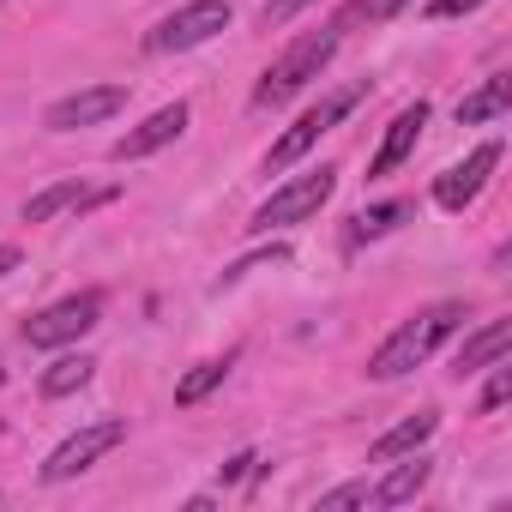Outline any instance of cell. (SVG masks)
Returning a JSON list of instances; mask_svg holds the SVG:
<instances>
[{"mask_svg": "<svg viewBox=\"0 0 512 512\" xmlns=\"http://www.w3.org/2000/svg\"><path fill=\"white\" fill-rule=\"evenodd\" d=\"M362 91H368V85H350V91L320 97V109H308V115H302V121H296L272 151H266V169H290V163H302V157H308V151H314V145H320V139H326L350 109H356V103H362Z\"/></svg>", "mask_w": 512, "mask_h": 512, "instance_id": "5b68a950", "label": "cell"}, {"mask_svg": "<svg viewBox=\"0 0 512 512\" xmlns=\"http://www.w3.org/2000/svg\"><path fill=\"white\" fill-rule=\"evenodd\" d=\"M368 500V482H344L332 494H320V512H344V506H362Z\"/></svg>", "mask_w": 512, "mask_h": 512, "instance_id": "7402d4cb", "label": "cell"}, {"mask_svg": "<svg viewBox=\"0 0 512 512\" xmlns=\"http://www.w3.org/2000/svg\"><path fill=\"white\" fill-rule=\"evenodd\" d=\"M506 103H512V79H506V73H494V79H482L470 97H458V127L500 121V115H506Z\"/></svg>", "mask_w": 512, "mask_h": 512, "instance_id": "2e32d148", "label": "cell"}, {"mask_svg": "<svg viewBox=\"0 0 512 512\" xmlns=\"http://www.w3.org/2000/svg\"><path fill=\"white\" fill-rule=\"evenodd\" d=\"M127 109V85H91V91H73L61 103H49L43 127L49 133H79V127H97V121H115Z\"/></svg>", "mask_w": 512, "mask_h": 512, "instance_id": "ba28073f", "label": "cell"}, {"mask_svg": "<svg viewBox=\"0 0 512 512\" xmlns=\"http://www.w3.org/2000/svg\"><path fill=\"white\" fill-rule=\"evenodd\" d=\"M512 350V320H488V326H476L470 338H464V350L452 356V374L458 380H470V374H482L494 356H506Z\"/></svg>", "mask_w": 512, "mask_h": 512, "instance_id": "4fadbf2b", "label": "cell"}, {"mask_svg": "<svg viewBox=\"0 0 512 512\" xmlns=\"http://www.w3.org/2000/svg\"><path fill=\"white\" fill-rule=\"evenodd\" d=\"M476 7H482V0H434L428 19H458V13H476Z\"/></svg>", "mask_w": 512, "mask_h": 512, "instance_id": "cb8c5ba5", "label": "cell"}, {"mask_svg": "<svg viewBox=\"0 0 512 512\" xmlns=\"http://www.w3.org/2000/svg\"><path fill=\"white\" fill-rule=\"evenodd\" d=\"M494 169H500V139H482L464 163H452L446 175H434V205H440V211H464V205L488 187Z\"/></svg>", "mask_w": 512, "mask_h": 512, "instance_id": "9c48e42d", "label": "cell"}, {"mask_svg": "<svg viewBox=\"0 0 512 512\" xmlns=\"http://www.w3.org/2000/svg\"><path fill=\"white\" fill-rule=\"evenodd\" d=\"M422 127H428V103L416 97L410 109H398L392 115V127H386V139H380V151H374V163H368V175L380 181V175H392L410 151H416V139H422Z\"/></svg>", "mask_w": 512, "mask_h": 512, "instance_id": "8fae6325", "label": "cell"}, {"mask_svg": "<svg viewBox=\"0 0 512 512\" xmlns=\"http://www.w3.org/2000/svg\"><path fill=\"white\" fill-rule=\"evenodd\" d=\"M458 320H464V308L458 302H434V308H422L416 320H404L374 356H368V380H404L410 368H422L452 332H458Z\"/></svg>", "mask_w": 512, "mask_h": 512, "instance_id": "6da1fadb", "label": "cell"}, {"mask_svg": "<svg viewBox=\"0 0 512 512\" xmlns=\"http://www.w3.org/2000/svg\"><path fill=\"white\" fill-rule=\"evenodd\" d=\"M488 368H494V374H488V386H482V404H476L482 416H494V410L512 398V356H494Z\"/></svg>", "mask_w": 512, "mask_h": 512, "instance_id": "44dd1931", "label": "cell"}, {"mask_svg": "<svg viewBox=\"0 0 512 512\" xmlns=\"http://www.w3.org/2000/svg\"><path fill=\"white\" fill-rule=\"evenodd\" d=\"M7 272H19V247H0V278Z\"/></svg>", "mask_w": 512, "mask_h": 512, "instance_id": "484cf974", "label": "cell"}, {"mask_svg": "<svg viewBox=\"0 0 512 512\" xmlns=\"http://www.w3.org/2000/svg\"><path fill=\"white\" fill-rule=\"evenodd\" d=\"M302 7H314V0H266V25H290Z\"/></svg>", "mask_w": 512, "mask_h": 512, "instance_id": "603a6c76", "label": "cell"}, {"mask_svg": "<svg viewBox=\"0 0 512 512\" xmlns=\"http://www.w3.org/2000/svg\"><path fill=\"white\" fill-rule=\"evenodd\" d=\"M229 368H235V356H211V362L187 368V374L175 380V404H181V410H187V404H199L205 392H217V386L229 380Z\"/></svg>", "mask_w": 512, "mask_h": 512, "instance_id": "ac0fdd59", "label": "cell"}, {"mask_svg": "<svg viewBox=\"0 0 512 512\" xmlns=\"http://www.w3.org/2000/svg\"><path fill=\"white\" fill-rule=\"evenodd\" d=\"M91 374H97V362H91L85 350H73V356H55V362L43 368V398H67V392H79Z\"/></svg>", "mask_w": 512, "mask_h": 512, "instance_id": "e0dca14e", "label": "cell"}, {"mask_svg": "<svg viewBox=\"0 0 512 512\" xmlns=\"http://www.w3.org/2000/svg\"><path fill=\"white\" fill-rule=\"evenodd\" d=\"M428 476H434V458L416 446V452L392 458L386 482H380V488H368V500H362V506H404V500H416V494L428 488Z\"/></svg>", "mask_w": 512, "mask_h": 512, "instance_id": "7c38bea8", "label": "cell"}, {"mask_svg": "<svg viewBox=\"0 0 512 512\" xmlns=\"http://www.w3.org/2000/svg\"><path fill=\"white\" fill-rule=\"evenodd\" d=\"M127 440V422L121 416H109V422H91V428H79L73 440H61L49 458H43V482H73L79 470H91L103 452H115Z\"/></svg>", "mask_w": 512, "mask_h": 512, "instance_id": "52a82bcc", "label": "cell"}, {"mask_svg": "<svg viewBox=\"0 0 512 512\" xmlns=\"http://www.w3.org/2000/svg\"><path fill=\"white\" fill-rule=\"evenodd\" d=\"M253 464H260V458H253V452H235V458L223 464V482H241V476H247Z\"/></svg>", "mask_w": 512, "mask_h": 512, "instance_id": "d4e9b609", "label": "cell"}, {"mask_svg": "<svg viewBox=\"0 0 512 512\" xmlns=\"http://www.w3.org/2000/svg\"><path fill=\"white\" fill-rule=\"evenodd\" d=\"M97 320H103V296H97V290H79V296H61V302H49L43 314H31V320H25V338H31L37 350H61V344H79Z\"/></svg>", "mask_w": 512, "mask_h": 512, "instance_id": "8992f818", "label": "cell"}, {"mask_svg": "<svg viewBox=\"0 0 512 512\" xmlns=\"http://www.w3.org/2000/svg\"><path fill=\"white\" fill-rule=\"evenodd\" d=\"M398 7H404V0H344L338 19H332L326 31H338V37H344V31H356V25H380V19H392Z\"/></svg>", "mask_w": 512, "mask_h": 512, "instance_id": "ffe728a7", "label": "cell"}, {"mask_svg": "<svg viewBox=\"0 0 512 512\" xmlns=\"http://www.w3.org/2000/svg\"><path fill=\"white\" fill-rule=\"evenodd\" d=\"M338 55V31H320V37H302V43H290L272 67H266V79L253 85V103L260 109H278V103H290L308 79H320L326 73V61Z\"/></svg>", "mask_w": 512, "mask_h": 512, "instance_id": "7a4b0ae2", "label": "cell"}, {"mask_svg": "<svg viewBox=\"0 0 512 512\" xmlns=\"http://www.w3.org/2000/svg\"><path fill=\"white\" fill-rule=\"evenodd\" d=\"M187 115H193V109H187L181 97H175V103H163V109H157V115H145L133 133H121V139L109 145V157H115V163H139V157H151V151L175 145V139L187 133Z\"/></svg>", "mask_w": 512, "mask_h": 512, "instance_id": "30bf717a", "label": "cell"}, {"mask_svg": "<svg viewBox=\"0 0 512 512\" xmlns=\"http://www.w3.org/2000/svg\"><path fill=\"white\" fill-rule=\"evenodd\" d=\"M338 193V169L332 163H320V169H308V175H296V181H284L260 211H253V235H272V229H290V223H308V217H320V205Z\"/></svg>", "mask_w": 512, "mask_h": 512, "instance_id": "3957f363", "label": "cell"}, {"mask_svg": "<svg viewBox=\"0 0 512 512\" xmlns=\"http://www.w3.org/2000/svg\"><path fill=\"white\" fill-rule=\"evenodd\" d=\"M217 31H229V0H187L181 13H169L145 31V49L151 55H187V49L211 43Z\"/></svg>", "mask_w": 512, "mask_h": 512, "instance_id": "277c9868", "label": "cell"}, {"mask_svg": "<svg viewBox=\"0 0 512 512\" xmlns=\"http://www.w3.org/2000/svg\"><path fill=\"white\" fill-rule=\"evenodd\" d=\"M109 193H91V187H79V181H55V187H43V193H31L25 199V223H49V217H61V211H85V205H103Z\"/></svg>", "mask_w": 512, "mask_h": 512, "instance_id": "5bb4252c", "label": "cell"}, {"mask_svg": "<svg viewBox=\"0 0 512 512\" xmlns=\"http://www.w3.org/2000/svg\"><path fill=\"white\" fill-rule=\"evenodd\" d=\"M410 217H416L410 199H386V205H368V211L350 223V235H356V241H380V235H392V229L410 223Z\"/></svg>", "mask_w": 512, "mask_h": 512, "instance_id": "d6986e66", "label": "cell"}, {"mask_svg": "<svg viewBox=\"0 0 512 512\" xmlns=\"http://www.w3.org/2000/svg\"><path fill=\"white\" fill-rule=\"evenodd\" d=\"M434 428H440V416L434 410H416V416H404L398 428H386L380 440H374V464H392V458H404V452H416V446H428L434 440Z\"/></svg>", "mask_w": 512, "mask_h": 512, "instance_id": "9a60e30c", "label": "cell"}]
</instances>
